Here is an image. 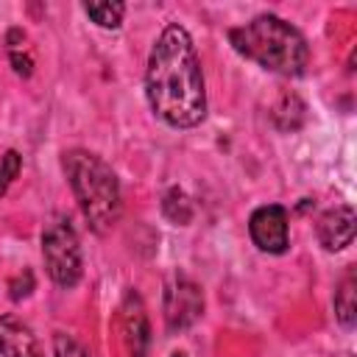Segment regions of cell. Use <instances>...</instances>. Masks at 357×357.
Wrapping results in <instances>:
<instances>
[{
    "mask_svg": "<svg viewBox=\"0 0 357 357\" xmlns=\"http://www.w3.org/2000/svg\"><path fill=\"white\" fill-rule=\"evenodd\" d=\"M84 11L92 17V22H98L100 28H120L123 22V3H86Z\"/></svg>",
    "mask_w": 357,
    "mask_h": 357,
    "instance_id": "cell-11",
    "label": "cell"
},
{
    "mask_svg": "<svg viewBox=\"0 0 357 357\" xmlns=\"http://www.w3.org/2000/svg\"><path fill=\"white\" fill-rule=\"evenodd\" d=\"M162 212L173 220V223H190V218H192V204H190V198L181 192V190H170L167 195H165V201H162Z\"/></svg>",
    "mask_w": 357,
    "mask_h": 357,
    "instance_id": "cell-12",
    "label": "cell"
},
{
    "mask_svg": "<svg viewBox=\"0 0 357 357\" xmlns=\"http://www.w3.org/2000/svg\"><path fill=\"white\" fill-rule=\"evenodd\" d=\"M64 173L92 231L98 234L109 231L120 220V209H123L120 181L114 170L98 153L73 148L64 153Z\"/></svg>",
    "mask_w": 357,
    "mask_h": 357,
    "instance_id": "cell-3",
    "label": "cell"
},
{
    "mask_svg": "<svg viewBox=\"0 0 357 357\" xmlns=\"http://www.w3.org/2000/svg\"><path fill=\"white\" fill-rule=\"evenodd\" d=\"M335 315L340 321V326L351 329L354 318H357V282H354V271H349L340 282V287L335 290Z\"/></svg>",
    "mask_w": 357,
    "mask_h": 357,
    "instance_id": "cell-10",
    "label": "cell"
},
{
    "mask_svg": "<svg viewBox=\"0 0 357 357\" xmlns=\"http://www.w3.org/2000/svg\"><path fill=\"white\" fill-rule=\"evenodd\" d=\"M0 354L3 357H39L31 326L22 324L17 315L0 318Z\"/></svg>",
    "mask_w": 357,
    "mask_h": 357,
    "instance_id": "cell-9",
    "label": "cell"
},
{
    "mask_svg": "<svg viewBox=\"0 0 357 357\" xmlns=\"http://www.w3.org/2000/svg\"><path fill=\"white\" fill-rule=\"evenodd\" d=\"M231 47L279 75H301L310 61L307 39L276 14H259L251 22L229 31Z\"/></svg>",
    "mask_w": 357,
    "mask_h": 357,
    "instance_id": "cell-2",
    "label": "cell"
},
{
    "mask_svg": "<svg viewBox=\"0 0 357 357\" xmlns=\"http://www.w3.org/2000/svg\"><path fill=\"white\" fill-rule=\"evenodd\" d=\"M42 257L50 279L59 287H73L81 279V245L78 234L64 215H56L42 231Z\"/></svg>",
    "mask_w": 357,
    "mask_h": 357,
    "instance_id": "cell-4",
    "label": "cell"
},
{
    "mask_svg": "<svg viewBox=\"0 0 357 357\" xmlns=\"http://www.w3.org/2000/svg\"><path fill=\"white\" fill-rule=\"evenodd\" d=\"M173 357H184V354H173Z\"/></svg>",
    "mask_w": 357,
    "mask_h": 357,
    "instance_id": "cell-16",
    "label": "cell"
},
{
    "mask_svg": "<svg viewBox=\"0 0 357 357\" xmlns=\"http://www.w3.org/2000/svg\"><path fill=\"white\" fill-rule=\"evenodd\" d=\"M17 173H20V153L17 151H6L0 156V195H6V190L17 178Z\"/></svg>",
    "mask_w": 357,
    "mask_h": 357,
    "instance_id": "cell-14",
    "label": "cell"
},
{
    "mask_svg": "<svg viewBox=\"0 0 357 357\" xmlns=\"http://www.w3.org/2000/svg\"><path fill=\"white\" fill-rule=\"evenodd\" d=\"M123 335L131 357H145L148 343H151V329H148V315L142 307V298L137 293L126 296L123 304Z\"/></svg>",
    "mask_w": 357,
    "mask_h": 357,
    "instance_id": "cell-8",
    "label": "cell"
},
{
    "mask_svg": "<svg viewBox=\"0 0 357 357\" xmlns=\"http://www.w3.org/2000/svg\"><path fill=\"white\" fill-rule=\"evenodd\" d=\"M248 234L254 240V245L265 254H284L290 245V234H287V209L279 204H265L259 209H254V215L248 218Z\"/></svg>",
    "mask_w": 357,
    "mask_h": 357,
    "instance_id": "cell-5",
    "label": "cell"
},
{
    "mask_svg": "<svg viewBox=\"0 0 357 357\" xmlns=\"http://www.w3.org/2000/svg\"><path fill=\"white\" fill-rule=\"evenodd\" d=\"M11 64H14V70L20 73V75H31V59L28 56H20V53H11Z\"/></svg>",
    "mask_w": 357,
    "mask_h": 357,
    "instance_id": "cell-15",
    "label": "cell"
},
{
    "mask_svg": "<svg viewBox=\"0 0 357 357\" xmlns=\"http://www.w3.org/2000/svg\"><path fill=\"white\" fill-rule=\"evenodd\" d=\"M53 357H89L86 349L67 332H56L53 335Z\"/></svg>",
    "mask_w": 357,
    "mask_h": 357,
    "instance_id": "cell-13",
    "label": "cell"
},
{
    "mask_svg": "<svg viewBox=\"0 0 357 357\" xmlns=\"http://www.w3.org/2000/svg\"><path fill=\"white\" fill-rule=\"evenodd\" d=\"M204 312V296L201 287L190 279H176L165 290V324L167 332H181L190 324H195Z\"/></svg>",
    "mask_w": 357,
    "mask_h": 357,
    "instance_id": "cell-6",
    "label": "cell"
},
{
    "mask_svg": "<svg viewBox=\"0 0 357 357\" xmlns=\"http://www.w3.org/2000/svg\"><path fill=\"white\" fill-rule=\"evenodd\" d=\"M354 220L357 218H354V209L349 204H340V206L329 209L318 220V243L326 251H343L354 240Z\"/></svg>",
    "mask_w": 357,
    "mask_h": 357,
    "instance_id": "cell-7",
    "label": "cell"
},
{
    "mask_svg": "<svg viewBox=\"0 0 357 357\" xmlns=\"http://www.w3.org/2000/svg\"><path fill=\"white\" fill-rule=\"evenodd\" d=\"M145 95L153 114L170 128H192L204 120L206 89L201 61L181 25H167L156 39L148 56Z\"/></svg>",
    "mask_w": 357,
    "mask_h": 357,
    "instance_id": "cell-1",
    "label": "cell"
}]
</instances>
